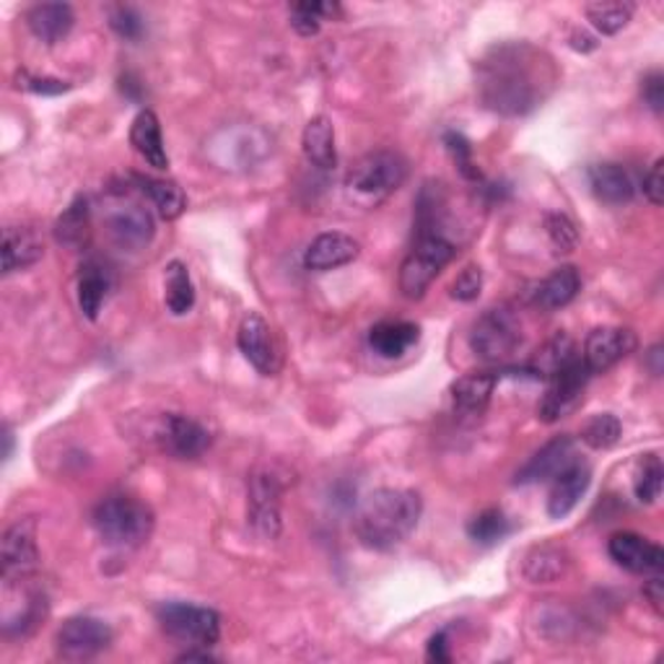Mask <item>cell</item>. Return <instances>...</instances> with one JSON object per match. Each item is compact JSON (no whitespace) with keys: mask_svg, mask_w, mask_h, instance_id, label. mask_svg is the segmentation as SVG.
<instances>
[{"mask_svg":"<svg viewBox=\"0 0 664 664\" xmlns=\"http://www.w3.org/2000/svg\"><path fill=\"white\" fill-rule=\"evenodd\" d=\"M177 662H214V656L208 652H185L177 656Z\"/></svg>","mask_w":664,"mask_h":664,"instance_id":"obj_50","label":"cell"},{"mask_svg":"<svg viewBox=\"0 0 664 664\" xmlns=\"http://www.w3.org/2000/svg\"><path fill=\"white\" fill-rule=\"evenodd\" d=\"M104 226H107L110 239L120 249H127V252H138V249L148 247V241L154 239L156 231L151 210L141 200H135L127 190L110 195Z\"/></svg>","mask_w":664,"mask_h":664,"instance_id":"obj_8","label":"cell"},{"mask_svg":"<svg viewBox=\"0 0 664 664\" xmlns=\"http://www.w3.org/2000/svg\"><path fill=\"white\" fill-rule=\"evenodd\" d=\"M662 480H664V467L662 459L656 455H646L641 459L636 480H633V494L641 504H654L662 496Z\"/></svg>","mask_w":664,"mask_h":664,"instance_id":"obj_38","label":"cell"},{"mask_svg":"<svg viewBox=\"0 0 664 664\" xmlns=\"http://www.w3.org/2000/svg\"><path fill=\"white\" fill-rule=\"evenodd\" d=\"M237 345L262 376H276L281 372V345H278L270 324L258 312H249L241 320L237 330Z\"/></svg>","mask_w":664,"mask_h":664,"instance_id":"obj_13","label":"cell"},{"mask_svg":"<svg viewBox=\"0 0 664 664\" xmlns=\"http://www.w3.org/2000/svg\"><path fill=\"white\" fill-rule=\"evenodd\" d=\"M424 501L411 488H380L361 504L356 522V538L369 550H392L411 538L418 527Z\"/></svg>","mask_w":664,"mask_h":664,"instance_id":"obj_2","label":"cell"},{"mask_svg":"<svg viewBox=\"0 0 664 664\" xmlns=\"http://www.w3.org/2000/svg\"><path fill=\"white\" fill-rule=\"evenodd\" d=\"M509 530L511 525L509 519L504 517L501 509L480 511V515L473 517L470 525H467V535H470V540L478 542V546H496V542L507 538Z\"/></svg>","mask_w":664,"mask_h":664,"instance_id":"obj_36","label":"cell"},{"mask_svg":"<svg viewBox=\"0 0 664 664\" xmlns=\"http://www.w3.org/2000/svg\"><path fill=\"white\" fill-rule=\"evenodd\" d=\"M156 439L162 449L175 459H198L210 447V434L198 421L179 413H166L158 424Z\"/></svg>","mask_w":664,"mask_h":664,"instance_id":"obj_14","label":"cell"},{"mask_svg":"<svg viewBox=\"0 0 664 664\" xmlns=\"http://www.w3.org/2000/svg\"><path fill=\"white\" fill-rule=\"evenodd\" d=\"M44 258V241L29 226H6L3 229V273L27 270Z\"/></svg>","mask_w":664,"mask_h":664,"instance_id":"obj_22","label":"cell"},{"mask_svg":"<svg viewBox=\"0 0 664 664\" xmlns=\"http://www.w3.org/2000/svg\"><path fill=\"white\" fill-rule=\"evenodd\" d=\"M361 245L343 231L320 234L304 252V268L314 273H328V270L343 268L359 258Z\"/></svg>","mask_w":664,"mask_h":664,"instance_id":"obj_17","label":"cell"},{"mask_svg":"<svg viewBox=\"0 0 664 664\" xmlns=\"http://www.w3.org/2000/svg\"><path fill=\"white\" fill-rule=\"evenodd\" d=\"M120 92H123L127 100L141 102L143 100V83L135 79L133 73H125L123 79H120Z\"/></svg>","mask_w":664,"mask_h":664,"instance_id":"obj_47","label":"cell"},{"mask_svg":"<svg viewBox=\"0 0 664 664\" xmlns=\"http://www.w3.org/2000/svg\"><path fill=\"white\" fill-rule=\"evenodd\" d=\"M483 291V270L480 266H465L452 283V297L457 301H475Z\"/></svg>","mask_w":664,"mask_h":664,"instance_id":"obj_43","label":"cell"},{"mask_svg":"<svg viewBox=\"0 0 664 664\" xmlns=\"http://www.w3.org/2000/svg\"><path fill=\"white\" fill-rule=\"evenodd\" d=\"M89 226H92V208H89V200L79 195L55 221L58 245L81 249L89 239Z\"/></svg>","mask_w":664,"mask_h":664,"instance_id":"obj_32","label":"cell"},{"mask_svg":"<svg viewBox=\"0 0 664 664\" xmlns=\"http://www.w3.org/2000/svg\"><path fill=\"white\" fill-rule=\"evenodd\" d=\"M291 27L301 37L320 34L322 21L341 19L343 9L338 3H293L291 6Z\"/></svg>","mask_w":664,"mask_h":664,"instance_id":"obj_34","label":"cell"},{"mask_svg":"<svg viewBox=\"0 0 664 664\" xmlns=\"http://www.w3.org/2000/svg\"><path fill=\"white\" fill-rule=\"evenodd\" d=\"M156 618L172 639L195 649H208L221 639V615L210 608L190 605V602H164L156 608Z\"/></svg>","mask_w":664,"mask_h":664,"instance_id":"obj_7","label":"cell"},{"mask_svg":"<svg viewBox=\"0 0 664 664\" xmlns=\"http://www.w3.org/2000/svg\"><path fill=\"white\" fill-rule=\"evenodd\" d=\"M92 522H94V530L100 532V538L107 542L110 548L133 550V548H141L143 542H148L156 519L148 504H143L133 496L120 494L96 504Z\"/></svg>","mask_w":664,"mask_h":664,"instance_id":"obj_3","label":"cell"},{"mask_svg":"<svg viewBox=\"0 0 664 664\" xmlns=\"http://www.w3.org/2000/svg\"><path fill=\"white\" fill-rule=\"evenodd\" d=\"M135 185H138V190L146 195L148 203L156 208V214L162 216L164 221H177V218L185 214L187 198L177 183L154 177H135Z\"/></svg>","mask_w":664,"mask_h":664,"instance_id":"obj_29","label":"cell"},{"mask_svg":"<svg viewBox=\"0 0 664 664\" xmlns=\"http://www.w3.org/2000/svg\"><path fill=\"white\" fill-rule=\"evenodd\" d=\"M546 231L558 252H571L579 245V229L566 214H548L546 216Z\"/></svg>","mask_w":664,"mask_h":664,"instance_id":"obj_41","label":"cell"},{"mask_svg":"<svg viewBox=\"0 0 664 664\" xmlns=\"http://www.w3.org/2000/svg\"><path fill=\"white\" fill-rule=\"evenodd\" d=\"M498 384V372H475L465 374L452 384V407L463 418H480L486 413V407L494 397V390Z\"/></svg>","mask_w":664,"mask_h":664,"instance_id":"obj_19","label":"cell"},{"mask_svg":"<svg viewBox=\"0 0 664 664\" xmlns=\"http://www.w3.org/2000/svg\"><path fill=\"white\" fill-rule=\"evenodd\" d=\"M164 301L166 309H169L175 317H183L187 312H193L195 307V286L190 278V270L183 260H172L166 266V276H164Z\"/></svg>","mask_w":664,"mask_h":664,"instance_id":"obj_33","label":"cell"},{"mask_svg":"<svg viewBox=\"0 0 664 664\" xmlns=\"http://www.w3.org/2000/svg\"><path fill=\"white\" fill-rule=\"evenodd\" d=\"M590 376L592 372L584 366V361L579 356L573 364L566 366L563 372H558L553 380H548L550 387L546 397H542V403L538 405V418L542 424H558L566 415L577 411L581 400H584V390Z\"/></svg>","mask_w":664,"mask_h":664,"instance_id":"obj_11","label":"cell"},{"mask_svg":"<svg viewBox=\"0 0 664 664\" xmlns=\"http://www.w3.org/2000/svg\"><path fill=\"white\" fill-rule=\"evenodd\" d=\"M407 179V162L395 151H374L359 158L345 177V193L359 206L372 208L392 193L400 190Z\"/></svg>","mask_w":664,"mask_h":664,"instance_id":"obj_4","label":"cell"},{"mask_svg":"<svg viewBox=\"0 0 664 664\" xmlns=\"http://www.w3.org/2000/svg\"><path fill=\"white\" fill-rule=\"evenodd\" d=\"M649 359H652V372H654V374H660V372H662V366H660V359H662V349H660V345H654V349H652V353H649Z\"/></svg>","mask_w":664,"mask_h":664,"instance_id":"obj_51","label":"cell"},{"mask_svg":"<svg viewBox=\"0 0 664 664\" xmlns=\"http://www.w3.org/2000/svg\"><path fill=\"white\" fill-rule=\"evenodd\" d=\"M621 421H618L613 413H600L587 421L584 428H581V442L592 449H610L621 442Z\"/></svg>","mask_w":664,"mask_h":664,"instance_id":"obj_37","label":"cell"},{"mask_svg":"<svg viewBox=\"0 0 664 664\" xmlns=\"http://www.w3.org/2000/svg\"><path fill=\"white\" fill-rule=\"evenodd\" d=\"M573 463V439L571 436H556L550 439L540 452H535L522 470L517 473L515 483L525 486V483H542L556 478L558 473H563L566 467Z\"/></svg>","mask_w":664,"mask_h":664,"instance_id":"obj_20","label":"cell"},{"mask_svg":"<svg viewBox=\"0 0 664 664\" xmlns=\"http://www.w3.org/2000/svg\"><path fill=\"white\" fill-rule=\"evenodd\" d=\"M444 146H447L452 162L457 164L459 175H463L465 179H470V183H483L480 169H478V166H475L473 143L467 141L463 133H457V131L444 133Z\"/></svg>","mask_w":664,"mask_h":664,"instance_id":"obj_39","label":"cell"},{"mask_svg":"<svg viewBox=\"0 0 664 664\" xmlns=\"http://www.w3.org/2000/svg\"><path fill=\"white\" fill-rule=\"evenodd\" d=\"M590 483H592L590 465L573 459L563 473H558L553 478V488H550V496H548V515L553 519L569 517L573 507L581 501V496L587 494Z\"/></svg>","mask_w":664,"mask_h":664,"instance_id":"obj_18","label":"cell"},{"mask_svg":"<svg viewBox=\"0 0 664 664\" xmlns=\"http://www.w3.org/2000/svg\"><path fill=\"white\" fill-rule=\"evenodd\" d=\"M644 594H646V600L652 602V608L656 610V613L662 615V602H664V584H662V579L654 577L652 581H649V584L644 587Z\"/></svg>","mask_w":664,"mask_h":664,"instance_id":"obj_48","label":"cell"},{"mask_svg":"<svg viewBox=\"0 0 664 664\" xmlns=\"http://www.w3.org/2000/svg\"><path fill=\"white\" fill-rule=\"evenodd\" d=\"M569 569V553L558 546H538L532 548L525 558V577L535 581V584H550L558 581Z\"/></svg>","mask_w":664,"mask_h":664,"instance_id":"obj_31","label":"cell"},{"mask_svg":"<svg viewBox=\"0 0 664 664\" xmlns=\"http://www.w3.org/2000/svg\"><path fill=\"white\" fill-rule=\"evenodd\" d=\"M247 519L262 540L281 535V486L273 473H255L249 480Z\"/></svg>","mask_w":664,"mask_h":664,"instance_id":"obj_12","label":"cell"},{"mask_svg":"<svg viewBox=\"0 0 664 664\" xmlns=\"http://www.w3.org/2000/svg\"><path fill=\"white\" fill-rule=\"evenodd\" d=\"M522 345V324L509 307H490L475 320L470 330V349L478 359L501 364Z\"/></svg>","mask_w":664,"mask_h":664,"instance_id":"obj_6","label":"cell"},{"mask_svg":"<svg viewBox=\"0 0 664 664\" xmlns=\"http://www.w3.org/2000/svg\"><path fill=\"white\" fill-rule=\"evenodd\" d=\"M418 324L413 322H403V320H387L374 324L369 330V345H372L374 353H380L382 359H397L403 356L407 349H413L418 343Z\"/></svg>","mask_w":664,"mask_h":664,"instance_id":"obj_28","label":"cell"},{"mask_svg":"<svg viewBox=\"0 0 664 664\" xmlns=\"http://www.w3.org/2000/svg\"><path fill=\"white\" fill-rule=\"evenodd\" d=\"M571 48L581 50V52H590V50L598 48V40H594V37H590L587 32H573L571 34Z\"/></svg>","mask_w":664,"mask_h":664,"instance_id":"obj_49","label":"cell"},{"mask_svg":"<svg viewBox=\"0 0 664 664\" xmlns=\"http://www.w3.org/2000/svg\"><path fill=\"white\" fill-rule=\"evenodd\" d=\"M577 359V345H573L566 332H558L556 338H550V341L535 353L530 364L522 369V374H530L532 380H553L558 372H563V369L573 364Z\"/></svg>","mask_w":664,"mask_h":664,"instance_id":"obj_27","label":"cell"},{"mask_svg":"<svg viewBox=\"0 0 664 664\" xmlns=\"http://www.w3.org/2000/svg\"><path fill=\"white\" fill-rule=\"evenodd\" d=\"M32 34L44 44L63 42L75 24V13L68 3H40L27 13Z\"/></svg>","mask_w":664,"mask_h":664,"instance_id":"obj_25","label":"cell"},{"mask_svg":"<svg viewBox=\"0 0 664 664\" xmlns=\"http://www.w3.org/2000/svg\"><path fill=\"white\" fill-rule=\"evenodd\" d=\"M426 654H428V660H432V662H452L447 631L434 633V636L428 639V649H426Z\"/></svg>","mask_w":664,"mask_h":664,"instance_id":"obj_46","label":"cell"},{"mask_svg":"<svg viewBox=\"0 0 664 664\" xmlns=\"http://www.w3.org/2000/svg\"><path fill=\"white\" fill-rule=\"evenodd\" d=\"M301 146L309 164L317 169H335L338 166V148H335V125L330 117L317 115L307 123L304 135H301Z\"/></svg>","mask_w":664,"mask_h":664,"instance_id":"obj_26","label":"cell"},{"mask_svg":"<svg viewBox=\"0 0 664 664\" xmlns=\"http://www.w3.org/2000/svg\"><path fill=\"white\" fill-rule=\"evenodd\" d=\"M662 169H664V162L662 158H656L652 169H649V175L644 177V195L646 200L652 203V206L660 208L664 203V177H662Z\"/></svg>","mask_w":664,"mask_h":664,"instance_id":"obj_45","label":"cell"},{"mask_svg":"<svg viewBox=\"0 0 664 664\" xmlns=\"http://www.w3.org/2000/svg\"><path fill=\"white\" fill-rule=\"evenodd\" d=\"M608 553L631 573H660L664 569V550L636 532H615L608 542Z\"/></svg>","mask_w":664,"mask_h":664,"instance_id":"obj_16","label":"cell"},{"mask_svg":"<svg viewBox=\"0 0 664 664\" xmlns=\"http://www.w3.org/2000/svg\"><path fill=\"white\" fill-rule=\"evenodd\" d=\"M40 569V548H37V527L32 519H19L3 532L0 542V573L6 584L32 577Z\"/></svg>","mask_w":664,"mask_h":664,"instance_id":"obj_10","label":"cell"},{"mask_svg":"<svg viewBox=\"0 0 664 664\" xmlns=\"http://www.w3.org/2000/svg\"><path fill=\"white\" fill-rule=\"evenodd\" d=\"M17 89H21V92H29V94H42V96H58V94H65L68 89H71V83L65 81H58V79H40V75H32L29 71H19L17 73Z\"/></svg>","mask_w":664,"mask_h":664,"instance_id":"obj_42","label":"cell"},{"mask_svg":"<svg viewBox=\"0 0 664 664\" xmlns=\"http://www.w3.org/2000/svg\"><path fill=\"white\" fill-rule=\"evenodd\" d=\"M115 633L100 618L92 615H75L68 618V621L58 629L55 636V646L58 654L63 660L71 662H83V660H94L96 654L107 652Z\"/></svg>","mask_w":664,"mask_h":664,"instance_id":"obj_9","label":"cell"},{"mask_svg":"<svg viewBox=\"0 0 664 664\" xmlns=\"http://www.w3.org/2000/svg\"><path fill=\"white\" fill-rule=\"evenodd\" d=\"M3 442H6V449H3V457L9 459L11 457V449H13V434H11V428L6 426L3 428Z\"/></svg>","mask_w":664,"mask_h":664,"instance_id":"obj_52","label":"cell"},{"mask_svg":"<svg viewBox=\"0 0 664 664\" xmlns=\"http://www.w3.org/2000/svg\"><path fill=\"white\" fill-rule=\"evenodd\" d=\"M110 293V276L107 270L96 262H86L81 268V278H79V307L86 320L96 322L100 320V312L107 301Z\"/></svg>","mask_w":664,"mask_h":664,"instance_id":"obj_30","label":"cell"},{"mask_svg":"<svg viewBox=\"0 0 664 664\" xmlns=\"http://www.w3.org/2000/svg\"><path fill=\"white\" fill-rule=\"evenodd\" d=\"M636 332L629 328H594L590 335H587L584 343V366L590 369L592 374H602L608 369H613L618 361H623L625 356H631L636 351Z\"/></svg>","mask_w":664,"mask_h":664,"instance_id":"obj_15","label":"cell"},{"mask_svg":"<svg viewBox=\"0 0 664 664\" xmlns=\"http://www.w3.org/2000/svg\"><path fill=\"white\" fill-rule=\"evenodd\" d=\"M558 68L546 50L530 42H501L475 63V89L486 110L522 117L553 94Z\"/></svg>","mask_w":664,"mask_h":664,"instance_id":"obj_1","label":"cell"},{"mask_svg":"<svg viewBox=\"0 0 664 664\" xmlns=\"http://www.w3.org/2000/svg\"><path fill=\"white\" fill-rule=\"evenodd\" d=\"M457 245L442 234H421L400 268V291L405 299H421L442 270L455 260Z\"/></svg>","mask_w":664,"mask_h":664,"instance_id":"obj_5","label":"cell"},{"mask_svg":"<svg viewBox=\"0 0 664 664\" xmlns=\"http://www.w3.org/2000/svg\"><path fill=\"white\" fill-rule=\"evenodd\" d=\"M587 179H590L594 198L608 203V206H625V203H631L633 195H636V185H633L631 172L621 164H592L590 172H587Z\"/></svg>","mask_w":664,"mask_h":664,"instance_id":"obj_21","label":"cell"},{"mask_svg":"<svg viewBox=\"0 0 664 664\" xmlns=\"http://www.w3.org/2000/svg\"><path fill=\"white\" fill-rule=\"evenodd\" d=\"M131 146L135 148V154L151 166V169L164 172L166 166H169V156H166V146L162 138V125H158V117L154 110H141L138 117L133 120Z\"/></svg>","mask_w":664,"mask_h":664,"instance_id":"obj_23","label":"cell"},{"mask_svg":"<svg viewBox=\"0 0 664 664\" xmlns=\"http://www.w3.org/2000/svg\"><path fill=\"white\" fill-rule=\"evenodd\" d=\"M581 291V276L573 266H561L550 273L546 281L535 286L532 301L542 312H556V309L569 307Z\"/></svg>","mask_w":664,"mask_h":664,"instance_id":"obj_24","label":"cell"},{"mask_svg":"<svg viewBox=\"0 0 664 664\" xmlns=\"http://www.w3.org/2000/svg\"><path fill=\"white\" fill-rule=\"evenodd\" d=\"M641 96H644L646 107L654 112V115H662L664 112V75L660 71L646 73L641 79Z\"/></svg>","mask_w":664,"mask_h":664,"instance_id":"obj_44","label":"cell"},{"mask_svg":"<svg viewBox=\"0 0 664 664\" xmlns=\"http://www.w3.org/2000/svg\"><path fill=\"white\" fill-rule=\"evenodd\" d=\"M110 27L117 37H123L127 42H138L143 32H146V24H143V17L133 6H112L110 9Z\"/></svg>","mask_w":664,"mask_h":664,"instance_id":"obj_40","label":"cell"},{"mask_svg":"<svg viewBox=\"0 0 664 664\" xmlns=\"http://www.w3.org/2000/svg\"><path fill=\"white\" fill-rule=\"evenodd\" d=\"M633 11H636L633 3H590L587 6V19L592 21V27L598 29L600 34L613 37L621 32V29L629 27Z\"/></svg>","mask_w":664,"mask_h":664,"instance_id":"obj_35","label":"cell"}]
</instances>
